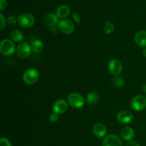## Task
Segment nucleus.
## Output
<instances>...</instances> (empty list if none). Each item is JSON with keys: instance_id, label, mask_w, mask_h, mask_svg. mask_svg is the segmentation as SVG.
Masks as SVG:
<instances>
[{"instance_id": "obj_1", "label": "nucleus", "mask_w": 146, "mask_h": 146, "mask_svg": "<svg viewBox=\"0 0 146 146\" xmlns=\"http://www.w3.org/2000/svg\"><path fill=\"white\" fill-rule=\"evenodd\" d=\"M67 102L72 108H80L86 104V100L82 95L78 93H71L68 95Z\"/></svg>"}, {"instance_id": "obj_2", "label": "nucleus", "mask_w": 146, "mask_h": 146, "mask_svg": "<svg viewBox=\"0 0 146 146\" xmlns=\"http://www.w3.org/2000/svg\"><path fill=\"white\" fill-rule=\"evenodd\" d=\"M38 78L39 73L34 68H29L23 74V81L27 85H33L38 81Z\"/></svg>"}, {"instance_id": "obj_3", "label": "nucleus", "mask_w": 146, "mask_h": 146, "mask_svg": "<svg viewBox=\"0 0 146 146\" xmlns=\"http://www.w3.org/2000/svg\"><path fill=\"white\" fill-rule=\"evenodd\" d=\"M16 47L14 42L10 39H3L0 44V51L4 56H11L15 52Z\"/></svg>"}, {"instance_id": "obj_4", "label": "nucleus", "mask_w": 146, "mask_h": 146, "mask_svg": "<svg viewBox=\"0 0 146 146\" xmlns=\"http://www.w3.org/2000/svg\"><path fill=\"white\" fill-rule=\"evenodd\" d=\"M131 107L135 111H142L146 108V98L143 95H137L132 99Z\"/></svg>"}, {"instance_id": "obj_5", "label": "nucleus", "mask_w": 146, "mask_h": 146, "mask_svg": "<svg viewBox=\"0 0 146 146\" xmlns=\"http://www.w3.org/2000/svg\"><path fill=\"white\" fill-rule=\"evenodd\" d=\"M18 23L23 28H30L35 23V19L32 14L24 13L18 17Z\"/></svg>"}, {"instance_id": "obj_6", "label": "nucleus", "mask_w": 146, "mask_h": 146, "mask_svg": "<svg viewBox=\"0 0 146 146\" xmlns=\"http://www.w3.org/2000/svg\"><path fill=\"white\" fill-rule=\"evenodd\" d=\"M58 29L61 32L65 34H70L74 31L75 25L71 21L68 19H62L58 23Z\"/></svg>"}, {"instance_id": "obj_7", "label": "nucleus", "mask_w": 146, "mask_h": 146, "mask_svg": "<svg viewBox=\"0 0 146 146\" xmlns=\"http://www.w3.org/2000/svg\"><path fill=\"white\" fill-rule=\"evenodd\" d=\"M31 46L27 42H22L18 45L16 52H17V56L20 58H27L31 55Z\"/></svg>"}, {"instance_id": "obj_8", "label": "nucleus", "mask_w": 146, "mask_h": 146, "mask_svg": "<svg viewBox=\"0 0 146 146\" xmlns=\"http://www.w3.org/2000/svg\"><path fill=\"white\" fill-rule=\"evenodd\" d=\"M102 145L103 146H123V142L118 135L111 134L104 138Z\"/></svg>"}, {"instance_id": "obj_9", "label": "nucleus", "mask_w": 146, "mask_h": 146, "mask_svg": "<svg viewBox=\"0 0 146 146\" xmlns=\"http://www.w3.org/2000/svg\"><path fill=\"white\" fill-rule=\"evenodd\" d=\"M108 70L114 76H118L123 71V64L118 59H112L108 64Z\"/></svg>"}, {"instance_id": "obj_10", "label": "nucleus", "mask_w": 146, "mask_h": 146, "mask_svg": "<svg viewBox=\"0 0 146 146\" xmlns=\"http://www.w3.org/2000/svg\"><path fill=\"white\" fill-rule=\"evenodd\" d=\"M117 120L121 123H129L133 120V115L128 110H122L117 113Z\"/></svg>"}, {"instance_id": "obj_11", "label": "nucleus", "mask_w": 146, "mask_h": 146, "mask_svg": "<svg viewBox=\"0 0 146 146\" xmlns=\"http://www.w3.org/2000/svg\"><path fill=\"white\" fill-rule=\"evenodd\" d=\"M68 102L64 99H58L53 105V111L54 113L60 115L63 114L68 109Z\"/></svg>"}, {"instance_id": "obj_12", "label": "nucleus", "mask_w": 146, "mask_h": 146, "mask_svg": "<svg viewBox=\"0 0 146 146\" xmlns=\"http://www.w3.org/2000/svg\"><path fill=\"white\" fill-rule=\"evenodd\" d=\"M93 133L98 138H104L107 133L106 127L101 123H96L93 127Z\"/></svg>"}, {"instance_id": "obj_13", "label": "nucleus", "mask_w": 146, "mask_h": 146, "mask_svg": "<svg viewBox=\"0 0 146 146\" xmlns=\"http://www.w3.org/2000/svg\"><path fill=\"white\" fill-rule=\"evenodd\" d=\"M58 17L56 14L53 13H48L44 17L43 21L44 24L48 27H54L58 23Z\"/></svg>"}, {"instance_id": "obj_14", "label": "nucleus", "mask_w": 146, "mask_h": 146, "mask_svg": "<svg viewBox=\"0 0 146 146\" xmlns=\"http://www.w3.org/2000/svg\"><path fill=\"white\" fill-rule=\"evenodd\" d=\"M121 136L124 141H131L135 136V131L131 127L125 126L121 129Z\"/></svg>"}, {"instance_id": "obj_15", "label": "nucleus", "mask_w": 146, "mask_h": 146, "mask_svg": "<svg viewBox=\"0 0 146 146\" xmlns=\"http://www.w3.org/2000/svg\"><path fill=\"white\" fill-rule=\"evenodd\" d=\"M135 43L139 46L146 48V31H139L134 37Z\"/></svg>"}, {"instance_id": "obj_16", "label": "nucleus", "mask_w": 146, "mask_h": 146, "mask_svg": "<svg viewBox=\"0 0 146 146\" xmlns=\"http://www.w3.org/2000/svg\"><path fill=\"white\" fill-rule=\"evenodd\" d=\"M70 14V9L68 6L63 5L59 6L56 9V15L59 18H66Z\"/></svg>"}, {"instance_id": "obj_17", "label": "nucleus", "mask_w": 146, "mask_h": 146, "mask_svg": "<svg viewBox=\"0 0 146 146\" xmlns=\"http://www.w3.org/2000/svg\"><path fill=\"white\" fill-rule=\"evenodd\" d=\"M98 99H99V95L96 91H91L86 96V102L90 105L96 104L98 101Z\"/></svg>"}, {"instance_id": "obj_18", "label": "nucleus", "mask_w": 146, "mask_h": 146, "mask_svg": "<svg viewBox=\"0 0 146 146\" xmlns=\"http://www.w3.org/2000/svg\"><path fill=\"white\" fill-rule=\"evenodd\" d=\"M31 50L33 51L36 53H39L41 51H42V50L44 49V44L40 40H34L32 41L31 44Z\"/></svg>"}, {"instance_id": "obj_19", "label": "nucleus", "mask_w": 146, "mask_h": 146, "mask_svg": "<svg viewBox=\"0 0 146 146\" xmlns=\"http://www.w3.org/2000/svg\"><path fill=\"white\" fill-rule=\"evenodd\" d=\"M10 38L11 41H15V42H20L24 38V34L19 30H14L10 34Z\"/></svg>"}, {"instance_id": "obj_20", "label": "nucleus", "mask_w": 146, "mask_h": 146, "mask_svg": "<svg viewBox=\"0 0 146 146\" xmlns=\"http://www.w3.org/2000/svg\"><path fill=\"white\" fill-rule=\"evenodd\" d=\"M113 85L114 86L117 87V88H120V87H122L124 85V83H125V81H124L123 78L121 76H115V77H114L113 78Z\"/></svg>"}, {"instance_id": "obj_21", "label": "nucleus", "mask_w": 146, "mask_h": 146, "mask_svg": "<svg viewBox=\"0 0 146 146\" xmlns=\"http://www.w3.org/2000/svg\"><path fill=\"white\" fill-rule=\"evenodd\" d=\"M114 31V24L110 21H106L105 24V28H104V31L106 34L109 35L113 33Z\"/></svg>"}, {"instance_id": "obj_22", "label": "nucleus", "mask_w": 146, "mask_h": 146, "mask_svg": "<svg viewBox=\"0 0 146 146\" xmlns=\"http://www.w3.org/2000/svg\"><path fill=\"white\" fill-rule=\"evenodd\" d=\"M7 24H9V25L13 26L14 24H17V22H18V18H17L16 17L14 16H9L8 17L7 19Z\"/></svg>"}, {"instance_id": "obj_23", "label": "nucleus", "mask_w": 146, "mask_h": 146, "mask_svg": "<svg viewBox=\"0 0 146 146\" xmlns=\"http://www.w3.org/2000/svg\"><path fill=\"white\" fill-rule=\"evenodd\" d=\"M0 146H11V145L7 138H1L0 139Z\"/></svg>"}, {"instance_id": "obj_24", "label": "nucleus", "mask_w": 146, "mask_h": 146, "mask_svg": "<svg viewBox=\"0 0 146 146\" xmlns=\"http://www.w3.org/2000/svg\"><path fill=\"white\" fill-rule=\"evenodd\" d=\"M49 121L52 123H56L58 121V114L53 113L49 115Z\"/></svg>"}, {"instance_id": "obj_25", "label": "nucleus", "mask_w": 146, "mask_h": 146, "mask_svg": "<svg viewBox=\"0 0 146 146\" xmlns=\"http://www.w3.org/2000/svg\"><path fill=\"white\" fill-rule=\"evenodd\" d=\"M0 18H1V26H0V29H3L6 26V19L4 18V15L2 14H0Z\"/></svg>"}, {"instance_id": "obj_26", "label": "nucleus", "mask_w": 146, "mask_h": 146, "mask_svg": "<svg viewBox=\"0 0 146 146\" xmlns=\"http://www.w3.org/2000/svg\"><path fill=\"white\" fill-rule=\"evenodd\" d=\"M73 19H74L75 22H76L77 24H79L81 22V18H80L79 15L77 13H74L73 14Z\"/></svg>"}, {"instance_id": "obj_27", "label": "nucleus", "mask_w": 146, "mask_h": 146, "mask_svg": "<svg viewBox=\"0 0 146 146\" xmlns=\"http://www.w3.org/2000/svg\"><path fill=\"white\" fill-rule=\"evenodd\" d=\"M7 1L6 0H0V10L2 11L7 7Z\"/></svg>"}, {"instance_id": "obj_28", "label": "nucleus", "mask_w": 146, "mask_h": 146, "mask_svg": "<svg viewBox=\"0 0 146 146\" xmlns=\"http://www.w3.org/2000/svg\"><path fill=\"white\" fill-rule=\"evenodd\" d=\"M126 146H140V145L136 142V141H131L130 142H128V143H127Z\"/></svg>"}, {"instance_id": "obj_29", "label": "nucleus", "mask_w": 146, "mask_h": 146, "mask_svg": "<svg viewBox=\"0 0 146 146\" xmlns=\"http://www.w3.org/2000/svg\"><path fill=\"white\" fill-rule=\"evenodd\" d=\"M51 32L53 33V34H56L58 33V28H56V27H51Z\"/></svg>"}, {"instance_id": "obj_30", "label": "nucleus", "mask_w": 146, "mask_h": 146, "mask_svg": "<svg viewBox=\"0 0 146 146\" xmlns=\"http://www.w3.org/2000/svg\"><path fill=\"white\" fill-rule=\"evenodd\" d=\"M142 54L144 56L146 57V48H144V49L143 50Z\"/></svg>"}, {"instance_id": "obj_31", "label": "nucleus", "mask_w": 146, "mask_h": 146, "mask_svg": "<svg viewBox=\"0 0 146 146\" xmlns=\"http://www.w3.org/2000/svg\"><path fill=\"white\" fill-rule=\"evenodd\" d=\"M142 89H143V92L145 93V94H146V84H145V85L143 86Z\"/></svg>"}]
</instances>
